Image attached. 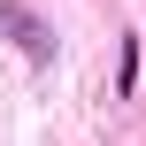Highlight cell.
<instances>
[{"mask_svg":"<svg viewBox=\"0 0 146 146\" xmlns=\"http://www.w3.org/2000/svg\"><path fill=\"white\" fill-rule=\"evenodd\" d=\"M0 31L23 46V62H54V31H46V23H38L23 0H0Z\"/></svg>","mask_w":146,"mask_h":146,"instance_id":"1","label":"cell"}]
</instances>
